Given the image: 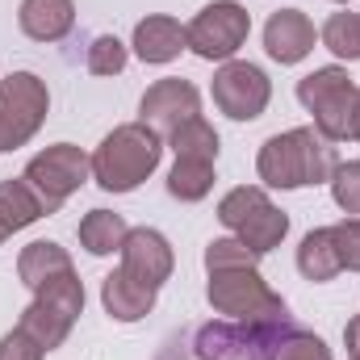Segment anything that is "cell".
<instances>
[{
  "instance_id": "cell-1",
  "label": "cell",
  "mask_w": 360,
  "mask_h": 360,
  "mask_svg": "<svg viewBox=\"0 0 360 360\" xmlns=\"http://www.w3.org/2000/svg\"><path fill=\"white\" fill-rule=\"evenodd\" d=\"M335 164H340L335 147L314 126H297V130L272 134L260 147L256 172L269 188H306V184H327Z\"/></svg>"
},
{
  "instance_id": "cell-25",
  "label": "cell",
  "mask_w": 360,
  "mask_h": 360,
  "mask_svg": "<svg viewBox=\"0 0 360 360\" xmlns=\"http://www.w3.org/2000/svg\"><path fill=\"white\" fill-rule=\"evenodd\" d=\"M126 59H130V51H126V42L122 38H113V34H96L89 42V72L92 76H122L126 72Z\"/></svg>"
},
{
  "instance_id": "cell-27",
  "label": "cell",
  "mask_w": 360,
  "mask_h": 360,
  "mask_svg": "<svg viewBox=\"0 0 360 360\" xmlns=\"http://www.w3.org/2000/svg\"><path fill=\"white\" fill-rule=\"evenodd\" d=\"M260 264V256L248 248V243H239V239H214L210 248H205V272H218V269H256Z\"/></svg>"
},
{
  "instance_id": "cell-34",
  "label": "cell",
  "mask_w": 360,
  "mask_h": 360,
  "mask_svg": "<svg viewBox=\"0 0 360 360\" xmlns=\"http://www.w3.org/2000/svg\"><path fill=\"white\" fill-rule=\"evenodd\" d=\"M4 239H8V231H4V226H0V243H4Z\"/></svg>"
},
{
  "instance_id": "cell-29",
  "label": "cell",
  "mask_w": 360,
  "mask_h": 360,
  "mask_svg": "<svg viewBox=\"0 0 360 360\" xmlns=\"http://www.w3.org/2000/svg\"><path fill=\"white\" fill-rule=\"evenodd\" d=\"M276 360H331V348H327L319 335H310V331L293 327V331L281 340V352H276Z\"/></svg>"
},
{
  "instance_id": "cell-16",
  "label": "cell",
  "mask_w": 360,
  "mask_h": 360,
  "mask_svg": "<svg viewBox=\"0 0 360 360\" xmlns=\"http://www.w3.org/2000/svg\"><path fill=\"white\" fill-rule=\"evenodd\" d=\"M72 269V256H68V248H59V243H51V239H34L30 248H21V256H17V276L30 285V289H42L51 276H59V272Z\"/></svg>"
},
{
  "instance_id": "cell-14",
  "label": "cell",
  "mask_w": 360,
  "mask_h": 360,
  "mask_svg": "<svg viewBox=\"0 0 360 360\" xmlns=\"http://www.w3.org/2000/svg\"><path fill=\"white\" fill-rule=\"evenodd\" d=\"M17 25L34 42H59L76 25V4L72 0H21Z\"/></svg>"
},
{
  "instance_id": "cell-19",
  "label": "cell",
  "mask_w": 360,
  "mask_h": 360,
  "mask_svg": "<svg viewBox=\"0 0 360 360\" xmlns=\"http://www.w3.org/2000/svg\"><path fill=\"white\" fill-rule=\"evenodd\" d=\"M297 272L306 281H331L340 269V256H335V239H331V226H319L302 239L297 248Z\"/></svg>"
},
{
  "instance_id": "cell-11",
  "label": "cell",
  "mask_w": 360,
  "mask_h": 360,
  "mask_svg": "<svg viewBox=\"0 0 360 360\" xmlns=\"http://www.w3.org/2000/svg\"><path fill=\"white\" fill-rule=\"evenodd\" d=\"M264 51L281 68L302 63L314 51V21L302 8H276L269 17V25H264Z\"/></svg>"
},
{
  "instance_id": "cell-15",
  "label": "cell",
  "mask_w": 360,
  "mask_h": 360,
  "mask_svg": "<svg viewBox=\"0 0 360 360\" xmlns=\"http://www.w3.org/2000/svg\"><path fill=\"white\" fill-rule=\"evenodd\" d=\"M356 105H360V89H356V84L335 89L323 105H319V109H314V130H319L327 143H344V139H352Z\"/></svg>"
},
{
  "instance_id": "cell-22",
  "label": "cell",
  "mask_w": 360,
  "mask_h": 360,
  "mask_svg": "<svg viewBox=\"0 0 360 360\" xmlns=\"http://www.w3.org/2000/svg\"><path fill=\"white\" fill-rule=\"evenodd\" d=\"M34 302H42V306H51L55 314H63V319H80V310H84V281L76 276V269L59 272V276H51L42 289H34Z\"/></svg>"
},
{
  "instance_id": "cell-9",
  "label": "cell",
  "mask_w": 360,
  "mask_h": 360,
  "mask_svg": "<svg viewBox=\"0 0 360 360\" xmlns=\"http://www.w3.org/2000/svg\"><path fill=\"white\" fill-rule=\"evenodd\" d=\"M122 272L126 276H134L139 285H147V289H160L172 269H176V256H172V243L160 235V231H151V226H134L130 235H126V243H122Z\"/></svg>"
},
{
  "instance_id": "cell-20",
  "label": "cell",
  "mask_w": 360,
  "mask_h": 360,
  "mask_svg": "<svg viewBox=\"0 0 360 360\" xmlns=\"http://www.w3.org/2000/svg\"><path fill=\"white\" fill-rule=\"evenodd\" d=\"M168 147L176 151V160H201V164H214V160H218V130L197 113V117L180 122L176 130L168 134Z\"/></svg>"
},
{
  "instance_id": "cell-2",
  "label": "cell",
  "mask_w": 360,
  "mask_h": 360,
  "mask_svg": "<svg viewBox=\"0 0 360 360\" xmlns=\"http://www.w3.org/2000/svg\"><path fill=\"white\" fill-rule=\"evenodd\" d=\"M164 160V134L147 122H126L101 139L92 151V180L105 193H130L151 176Z\"/></svg>"
},
{
  "instance_id": "cell-21",
  "label": "cell",
  "mask_w": 360,
  "mask_h": 360,
  "mask_svg": "<svg viewBox=\"0 0 360 360\" xmlns=\"http://www.w3.org/2000/svg\"><path fill=\"white\" fill-rule=\"evenodd\" d=\"M30 340H38L46 352H55V348H63V340L72 335V319H63V314H55L51 306H42V302H30L25 310H21V323H17Z\"/></svg>"
},
{
  "instance_id": "cell-13",
  "label": "cell",
  "mask_w": 360,
  "mask_h": 360,
  "mask_svg": "<svg viewBox=\"0 0 360 360\" xmlns=\"http://www.w3.org/2000/svg\"><path fill=\"white\" fill-rule=\"evenodd\" d=\"M155 293H160V289L139 285L134 276H126L122 269L109 272V276L101 281V306H105V314L117 319V323H139V319H147V314L155 310Z\"/></svg>"
},
{
  "instance_id": "cell-5",
  "label": "cell",
  "mask_w": 360,
  "mask_h": 360,
  "mask_svg": "<svg viewBox=\"0 0 360 360\" xmlns=\"http://www.w3.org/2000/svg\"><path fill=\"white\" fill-rule=\"evenodd\" d=\"M51 113V92L46 80L34 72H8L0 80V151L25 147Z\"/></svg>"
},
{
  "instance_id": "cell-18",
  "label": "cell",
  "mask_w": 360,
  "mask_h": 360,
  "mask_svg": "<svg viewBox=\"0 0 360 360\" xmlns=\"http://www.w3.org/2000/svg\"><path fill=\"white\" fill-rule=\"evenodd\" d=\"M46 210H42V201L34 197V188L25 184V180H0V226L13 235V231H25V226H34L38 218H42Z\"/></svg>"
},
{
  "instance_id": "cell-23",
  "label": "cell",
  "mask_w": 360,
  "mask_h": 360,
  "mask_svg": "<svg viewBox=\"0 0 360 360\" xmlns=\"http://www.w3.org/2000/svg\"><path fill=\"white\" fill-rule=\"evenodd\" d=\"M214 188V164L201 160H176V168L168 172V193L176 201H201Z\"/></svg>"
},
{
  "instance_id": "cell-3",
  "label": "cell",
  "mask_w": 360,
  "mask_h": 360,
  "mask_svg": "<svg viewBox=\"0 0 360 360\" xmlns=\"http://www.w3.org/2000/svg\"><path fill=\"white\" fill-rule=\"evenodd\" d=\"M205 297L218 314L235 319V323H289V306L281 302V293H272L260 269H218L210 272Z\"/></svg>"
},
{
  "instance_id": "cell-4",
  "label": "cell",
  "mask_w": 360,
  "mask_h": 360,
  "mask_svg": "<svg viewBox=\"0 0 360 360\" xmlns=\"http://www.w3.org/2000/svg\"><path fill=\"white\" fill-rule=\"evenodd\" d=\"M218 222L235 231L239 243H248L256 256H269L272 248L289 235V218L272 205V197L260 184H239L218 201Z\"/></svg>"
},
{
  "instance_id": "cell-35",
  "label": "cell",
  "mask_w": 360,
  "mask_h": 360,
  "mask_svg": "<svg viewBox=\"0 0 360 360\" xmlns=\"http://www.w3.org/2000/svg\"><path fill=\"white\" fill-rule=\"evenodd\" d=\"M335 4H348V0H335Z\"/></svg>"
},
{
  "instance_id": "cell-24",
  "label": "cell",
  "mask_w": 360,
  "mask_h": 360,
  "mask_svg": "<svg viewBox=\"0 0 360 360\" xmlns=\"http://www.w3.org/2000/svg\"><path fill=\"white\" fill-rule=\"evenodd\" d=\"M323 46L335 55V59H360V13H331L327 25H323Z\"/></svg>"
},
{
  "instance_id": "cell-33",
  "label": "cell",
  "mask_w": 360,
  "mask_h": 360,
  "mask_svg": "<svg viewBox=\"0 0 360 360\" xmlns=\"http://www.w3.org/2000/svg\"><path fill=\"white\" fill-rule=\"evenodd\" d=\"M352 139H360V105H356V122H352Z\"/></svg>"
},
{
  "instance_id": "cell-32",
  "label": "cell",
  "mask_w": 360,
  "mask_h": 360,
  "mask_svg": "<svg viewBox=\"0 0 360 360\" xmlns=\"http://www.w3.org/2000/svg\"><path fill=\"white\" fill-rule=\"evenodd\" d=\"M344 344H348V352H352V356H360V314L344 327Z\"/></svg>"
},
{
  "instance_id": "cell-36",
  "label": "cell",
  "mask_w": 360,
  "mask_h": 360,
  "mask_svg": "<svg viewBox=\"0 0 360 360\" xmlns=\"http://www.w3.org/2000/svg\"><path fill=\"white\" fill-rule=\"evenodd\" d=\"M352 360H360V356H352Z\"/></svg>"
},
{
  "instance_id": "cell-12",
  "label": "cell",
  "mask_w": 360,
  "mask_h": 360,
  "mask_svg": "<svg viewBox=\"0 0 360 360\" xmlns=\"http://www.w3.org/2000/svg\"><path fill=\"white\" fill-rule=\"evenodd\" d=\"M130 46H134V55L143 63H172L180 51L188 46V34H184V25H180L176 17L151 13V17H143L134 25V42Z\"/></svg>"
},
{
  "instance_id": "cell-7",
  "label": "cell",
  "mask_w": 360,
  "mask_h": 360,
  "mask_svg": "<svg viewBox=\"0 0 360 360\" xmlns=\"http://www.w3.org/2000/svg\"><path fill=\"white\" fill-rule=\"evenodd\" d=\"M184 34H188V51H193V55H201V59H210V63H226V59H235L239 46L248 42V34H252V13H248L239 0H214V4H205V8L184 25Z\"/></svg>"
},
{
  "instance_id": "cell-10",
  "label": "cell",
  "mask_w": 360,
  "mask_h": 360,
  "mask_svg": "<svg viewBox=\"0 0 360 360\" xmlns=\"http://www.w3.org/2000/svg\"><path fill=\"white\" fill-rule=\"evenodd\" d=\"M139 113H143L139 122L155 126L160 134H172L180 122H188V117H197V113H201V92L193 89L188 80H180V76L155 80L151 89L143 92Z\"/></svg>"
},
{
  "instance_id": "cell-28",
  "label": "cell",
  "mask_w": 360,
  "mask_h": 360,
  "mask_svg": "<svg viewBox=\"0 0 360 360\" xmlns=\"http://www.w3.org/2000/svg\"><path fill=\"white\" fill-rule=\"evenodd\" d=\"M331 197L344 214H360V160H348V164H335L331 172Z\"/></svg>"
},
{
  "instance_id": "cell-17",
  "label": "cell",
  "mask_w": 360,
  "mask_h": 360,
  "mask_svg": "<svg viewBox=\"0 0 360 360\" xmlns=\"http://www.w3.org/2000/svg\"><path fill=\"white\" fill-rule=\"evenodd\" d=\"M126 235H130V226L113 210H89L80 218V248L89 256H113V252H122Z\"/></svg>"
},
{
  "instance_id": "cell-26",
  "label": "cell",
  "mask_w": 360,
  "mask_h": 360,
  "mask_svg": "<svg viewBox=\"0 0 360 360\" xmlns=\"http://www.w3.org/2000/svg\"><path fill=\"white\" fill-rule=\"evenodd\" d=\"M344 84H352V76H348L344 68H319V72H310V76H302V80H297V101L314 113L331 92L344 89Z\"/></svg>"
},
{
  "instance_id": "cell-6",
  "label": "cell",
  "mask_w": 360,
  "mask_h": 360,
  "mask_svg": "<svg viewBox=\"0 0 360 360\" xmlns=\"http://www.w3.org/2000/svg\"><path fill=\"white\" fill-rule=\"evenodd\" d=\"M89 176H92V160L76 147V143H55V147L38 151V155L25 164V172H21V180L34 188V197L42 201L46 214H55Z\"/></svg>"
},
{
  "instance_id": "cell-31",
  "label": "cell",
  "mask_w": 360,
  "mask_h": 360,
  "mask_svg": "<svg viewBox=\"0 0 360 360\" xmlns=\"http://www.w3.org/2000/svg\"><path fill=\"white\" fill-rule=\"evenodd\" d=\"M46 356V348L38 344V340H30L21 327H13L4 340H0V360H42Z\"/></svg>"
},
{
  "instance_id": "cell-30",
  "label": "cell",
  "mask_w": 360,
  "mask_h": 360,
  "mask_svg": "<svg viewBox=\"0 0 360 360\" xmlns=\"http://www.w3.org/2000/svg\"><path fill=\"white\" fill-rule=\"evenodd\" d=\"M331 239H335V256H340V269L360 272V218H344L331 226Z\"/></svg>"
},
{
  "instance_id": "cell-8",
  "label": "cell",
  "mask_w": 360,
  "mask_h": 360,
  "mask_svg": "<svg viewBox=\"0 0 360 360\" xmlns=\"http://www.w3.org/2000/svg\"><path fill=\"white\" fill-rule=\"evenodd\" d=\"M214 105L235 117V122H252L269 109L272 101V80L264 76V68L248 63V59H226L218 72H214Z\"/></svg>"
}]
</instances>
